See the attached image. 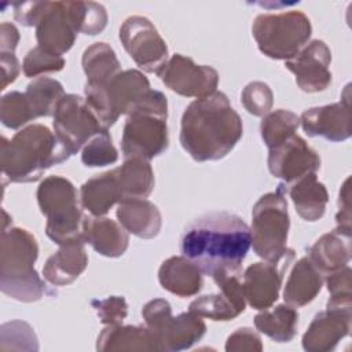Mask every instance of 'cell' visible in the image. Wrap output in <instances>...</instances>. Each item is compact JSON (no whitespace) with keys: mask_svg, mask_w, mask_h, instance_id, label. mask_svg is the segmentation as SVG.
<instances>
[{"mask_svg":"<svg viewBox=\"0 0 352 352\" xmlns=\"http://www.w3.org/2000/svg\"><path fill=\"white\" fill-rule=\"evenodd\" d=\"M250 245L249 226L238 214L226 210L195 217L180 236L182 254L213 282L239 275Z\"/></svg>","mask_w":352,"mask_h":352,"instance_id":"1","label":"cell"},{"mask_svg":"<svg viewBox=\"0 0 352 352\" xmlns=\"http://www.w3.org/2000/svg\"><path fill=\"white\" fill-rule=\"evenodd\" d=\"M242 133V120L221 91L192 100L182 116L180 144L198 162L224 158Z\"/></svg>","mask_w":352,"mask_h":352,"instance_id":"2","label":"cell"},{"mask_svg":"<svg viewBox=\"0 0 352 352\" xmlns=\"http://www.w3.org/2000/svg\"><path fill=\"white\" fill-rule=\"evenodd\" d=\"M72 154L45 125L32 124L18 131L10 140L1 138L0 165L3 177L11 183H32L54 165Z\"/></svg>","mask_w":352,"mask_h":352,"instance_id":"3","label":"cell"},{"mask_svg":"<svg viewBox=\"0 0 352 352\" xmlns=\"http://www.w3.org/2000/svg\"><path fill=\"white\" fill-rule=\"evenodd\" d=\"M38 245L25 228L11 227L1 232L0 289L3 294L22 302H34L45 294V283L37 274L34 263Z\"/></svg>","mask_w":352,"mask_h":352,"instance_id":"4","label":"cell"},{"mask_svg":"<svg viewBox=\"0 0 352 352\" xmlns=\"http://www.w3.org/2000/svg\"><path fill=\"white\" fill-rule=\"evenodd\" d=\"M166 118V96L150 88L126 116L121 138L124 157L148 161L162 154L169 146Z\"/></svg>","mask_w":352,"mask_h":352,"instance_id":"5","label":"cell"},{"mask_svg":"<svg viewBox=\"0 0 352 352\" xmlns=\"http://www.w3.org/2000/svg\"><path fill=\"white\" fill-rule=\"evenodd\" d=\"M37 204L45 216V234L56 245L82 238L84 214L77 190L63 176H48L37 187Z\"/></svg>","mask_w":352,"mask_h":352,"instance_id":"6","label":"cell"},{"mask_svg":"<svg viewBox=\"0 0 352 352\" xmlns=\"http://www.w3.org/2000/svg\"><path fill=\"white\" fill-rule=\"evenodd\" d=\"M285 186L258 198L252 209V248L265 261H279L294 253L287 248L290 219L285 198Z\"/></svg>","mask_w":352,"mask_h":352,"instance_id":"7","label":"cell"},{"mask_svg":"<svg viewBox=\"0 0 352 352\" xmlns=\"http://www.w3.org/2000/svg\"><path fill=\"white\" fill-rule=\"evenodd\" d=\"M252 34L261 54L276 60H289L309 41L312 26L301 11L260 14L252 23Z\"/></svg>","mask_w":352,"mask_h":352,"instance_id":"8","label":"cell"},{"mask_svg":"<svg viewBox=\"0 0 352 352\" xmlns=\"http://www.w3.org/2000/svg\"><path fill=\"white\" fill-rule=\"evenodd\" d=\"M142 316L146 326L157 337L161 351L188 349L206 333V324L199 315L188 309V312L173 316L170 304L164 298L146 302Z\"/></svg>","mask_w":352,"mask_h":352,"instance_id":"9","label":"cell"},{"mask_svg":"<svg viewBox=\"0 0 352 352\" xmlns=\"http://www.w3.org/2000/svg\"><path fill=\"white\" fill-rule=\"evenodd\" d=\"M54 133L73 155L80 151L94 136L106 129L89 110L85 98L65 94L54 111Z\"/></svg>","mask_w":352,"mask_h":352,"instance_id":"10","label":"cell"},{"mask_svg":"<svg viewBox=\"0 0 352 352\" xmlns=\"http://www.w3.org/2000/svg\"><path fill=\"white\" fill-rule=\"evenodd\" d=\"M120 40L133 62L147 73L158 74L169 59L165 40L146 16H128L120 28Z\"/></svg>","mask_w":352,"mask_h":352,"instance_id":"11","label":"cell"},{"mask_svg":"<svg viewBox=\"0 0 352 352\" xmlns=\"http://www.w3.org/2000/svg\"><path fill=\"white\" fill-rule=\"evenodd\" d=\"M161 81L177 95L186 98H205L216 92L219 73L208 65H197L190 56L172 55L158 73Z\"/></svg>","mask_w":352,"mask_h":352,"instance_id":"12","label":"cell"},{"mask_svg":"<svg viewBox=\"0 0 352 352\" xmlns=\"http://www.w3.org/2000/svg\"><path fill=\"white\" fill-rule=\"evenodd\" d=\"M294 253L279 261H260L250 264L241 275L246 304L254 309H267L278 300L282 280Z\"/></svg>","mask_w":352,"mask_h":352,"instance_id":"13","label":"cell"},{"mask_svg":"<svg viewBox=\"0 0 352 352\" xmlns=\"http://www.w3.org/2000/svg\"><path fill=\"white\" fill-rule=\"evenodd\" d=\"M267 164L272 176L292 184L308 173H316L320 168V157L301 136L294 133L270 148Z\"/></svg>","mask_w":352,"mask_h":352,"instance_id":"14","label":"cell"},{"mask_svg":"<svg viewBox=\"0 0 352 352\" xmlns=\"http://www.w3.org/2000/svg\"><path fill=\"white\" fill-rule=\"evenodd\" d=\"M331 52L322 40H312L285 67L296 77L298 88L308 94L322 92L331 84Z\"/></svg>","mask_w":352,"mask_h":352,"instance_id":"15","label":"cell"},{"mask_svg":"<svg viewBox=\"0 0 352 352\" xmlns=\"http://www.w3.org/2000/svg\"><path fill=\"white\" fill-rule=\"evenodd\" d=\"M351 95L349 84L341 100L326 106H316L302 111L300 125L308 136H320L330 142H344L351 138Z\"/></svg>","mask_w":352,"mask_h":352,"instance_id":"16","label":"cell"},{"mask_svg":"<svg viewBox=\"0 0 352 352\" xmlns=\"http://www.w3.org/2000/svg\"><path fill=\"white\" fill-rule=\"evenodd\" d=\"M219 293L205 294L191 301L188 309L201 318L214 322H227L239 316L246 308L241 274L214 282Z\"/></svg>","mask_w":352,"mask_h":352,"instance_id":"17","label":"cell"},{"mask_svg":"<svg viewBox=\"0 0 352 352\" xmlns=\"http://www.w3.org/2000/svg\"><path fill=\"white\" fill-rule=\"evenodd\" d=\"M77 29L70 16L66 1H47L36 25L38 47L56 54H66L77 38Z\"/></svg>","mask_w":352,"mask_h":352,"instance_id":"18","label":"cell"},{"mask_svg":"<svg viewBox=\"0 0 352 352\" xmlns=\"http://www.w3.org/2000/svg\"><path fill=\"white\" fill-rule=\"evenodd\" d=\"M352 311L326 308L315 315L302 336V348L307 352H329L351 331Z\"/></svg>","mask_w":352,"mask_h":352,"instance_id":"19","label":"cell"},{"mask_svg":"<svg viewBox=\"0 0 352 352\" xmlns=\"http://www.w3.org/2000/svg\"><path fill=\"white\" fill-rule=\"evenodd\" d=\"M82 239L95 252L104 257L122 256L129 245L128 231L117 221L103 216H85L82 221Z\"/></svg>","mask_w":352,"mask_h":352,"instance_id":"20","label":"cell"},{"mask_svg":"<svg viewBox=\"0 0 352 352\" xmlns=\"http://www.w3.org/2000/svg\"><path fill=\"white\" fill-rule=\"evenodd\" d=\"M82 238L59 245L56 253L50 256L43 267L44 279L54 286L73 283L87 268L88 254Z\"/></svg>","mask_w":352,"mask_h":352,"instance_id":"21","label":"cell"},{"mask_svg":"<svg viewBox=\"0 0 352 352\" xmlns=\"http://www.w3.org/2000/svg\"><path fill=\"white\" fill-rule=\"evenodd\" d=\"M118 223L142 239L155 238L162 227V216L157 205L146 198H125L116 210Z\"/></svg>","mask_w":352,"mask_h":352,"instance_id":"22","label":"cell"},{"mask_svg":"<svg viewBox=\"0 0 352 352\" xmlns=\"http://www.w3.org/2000/svg\"><path fill=\"white\" fill-rule=\"evenodd\" d=\"M351 235L352 231L336 228L323 234L308 249L307 257L322 275L333 274L348 265L352 253Z\"/></svg>","mask_w":352,"mask_h":352,"instance_id":"23","label":"cell"},{"mask_svg":"<svg viewBox=\"0 0 352 352\" xmlns=\"http://www.w3.org/2000/svg\"><path fill=\"white\" fill-rule=\"evenodd\" d=\"M148 89L150 82L147 77L136 69L120 72L104 85V94L116 118H120L122 114L128 116Z\"/></svg>","mask_w":352,"mask_h":352,"instance_id":"24","label":"cell"},{"mask_svg":"<svg viewBox=\"0 0 352 352\" xmlns=\"http://www.w3.org/2000/svg\"><path fill=\"white\" fill-rule=\"evenodd\" d=\"M158 280L162 289L179 297L195 296L204 285L201 270L183 254L172 256L161 264Z\"/></svg>","mask_w":352,"mask_h":352,"instance_id":"25","label":"cell"},{"mask_svg":"<svg viewBox=\"0 0 352 352\" xmlns=\"http://www.w3.org/2000/svg\"><path fill=\"white\" fill-rule=\"evenodd\" d=\"M98 351H161L154 333L147 326L107 324L96 340Z\"/></svg>","mask_w":352,"mask_h":352,"instance_id":"26","label":"cell"},{"mask_svg":"<svg viewBox=\"0 0 352 352\" xmlns=\"http://www.w3.org/2000/svg\"><path fill=\"white\" fill-rule=\"evenodd\" d=\"M80 201L92 216H104L116 204H120L122 191L116 169L88 179L80 188Z\"/></svg>","mask_w":352,"mask_h":352,"instance_id":"27","label":"cell"},{"mask_svg":"<svg viewBox=\"0 0 352 352\" xmlns=\"http://www.w3.org/2000/svg\"><path fill=\"white\" fill-rule=\"evenodd\" d=\"M323 286V275L305 256L301 257L292 268L283 289L286 304L300 308L315 300Z\"/></svg>","mask_w":352,"mask_h":352,"instance_id":"28","label":"cell"},{"mask_svg":"<svg viewBox=\"0 0 352 352\" xmlns=\"http://www.w3.org/2000/svg\"><path fill=\"white\" fill-rule=\"evenodd\" d=\"M289 194L301 219L316 221L323 217L329 202V192L326 186L318 180L316 173H308L292 183Z\"/></svg>","mask_w":352,"mask_h":352,"instance_id":"29","label":"cell"},{"mask_svg":"<svg viewBox=\"0 0 352 352\" xmlns=\"http://www.w3.org/2000/svg\"><path fill=\"white\" fill-rule=\"evenodd\" d=\"M298 312L289 304L261 309L254 316V327L276 342H290L297 334Z\"/></svg>","mask_w":352,"mask_h":352,"instance_id":"30","label":"cell"},{"mask_svg":"<svg viewBox=\"0 0 352 352\" xmlns=\"http://www.w3.org/2000/svg\"><path fill=\"white\" fill-rule=\"evenodd\" d=\"M81 65L87 76V84L91 85H107L121 72L114 50L102 41L85 48Z\"/></svg>","mask_w":352,"mask_h":352,"instance_id":"31","label":"cell"},{"mask_svg":"<svg viewBox=\"0 0 352 352\" xmlns=\"http://www.w3.org/2000/svg\"><path fill=\"white\" fill-rule=\"evenodd\" d=\"M118 183L125 198H147L155 184L154 172L147 160L125 158L121 166L116 168Z\"/></svg>","mask_w":352,"mask_h":352,"instance_id":"32","label":"cell"},{"mask_svg":"<svg viewBox=\"0 0 352 352\" xmlns=\"http://www.w3.org/2000/svg\"><path fill=\"white\" fill-rule=\"evenodd\" d=\"M23 94L34 118H37L54 116L55 107L65 95V91L63 85L58 80L50 77H37L28 84Z\"/></svg>","mask_w":352,"mask_h":352,"instance_id":"33","label":"cell"},{"mask_svg":"<svg viewBox=\"0 0 352 352\" xmlns=\"http://www.w3.org/2000/svg\"><path fill=\"white\" fill-rule=\"evenodd\" d=\"M298 126L300 117L297 114L290 110L278 109L267 113L263 117L260 124V135L264 144L268 148H272L294 135Z\"/></svg>","mask_w":352,"mask_h":352,"instance_id":"34","label":"cell"},{"mask_svg":"<svg viewBox=\"0 0 352 352\" xmlns=\"http://www.w3.org/2000/svg\"><path fill=\"white\" fill-rule=\"evenodd\" d=\"M70 16L78 33L95 36L104 30L107 12L104 7L95 1H66Z\"/></svg>","mask_w":352,"mask_h":352,"instance_id":"35","label":"cell"},{"mask_svg":"<svg viewBox=\"0 0 352 352\" xmlns=\"http://www.w3.org/2000/svg\"><path fill=\"white\" fill-rule=\"evenodd\" d=\"M0 120L1 124L10 129H19L34 120L23 92L11 91L3 95L0 100Z\"/></svg>","mask_w":352,"mask_h":352,"instance_id":"36","label":"cell"},{"mask_svg":"<svg viewBox=\"0 0 352 352\" xmlns=\"http://www.w3.org/2000/svg\"><path fill=\"white\" fill-rule=\"evenodd\" d=\"M118 160V151L113 144L109 131L100 132L94 136L81 148V161L88 168L107 166Z\"/></svg>","mask_w":352,"mask_h":352,"instance_id":"37","label":"cell"},{"mask_svg":"<svg viewBox=\"0 0 352 352\" xmlns=\"http://www.w3.org/2000/svg\"><path fill=\"white\" fill-rule=\"evenodd\" d=\"M0 349L37 351L38 341L32 326L23 320H11L1 324Z\"/></svg>","mask_w":352,"mask_h":352,"instance_id":"38","label":"cell"},{"mask_svg":"<svg viewBox=\"0 0 352 352\" xmlns=\"http://www.w3.org/2000/svg\"><path fill=\"white\" fill-rule=\"evenodd\" d=\"M352 270L344 268L326 275V286L330 293L326 308L352 311Z\"/></svg>","mask_w":352,"mask_h":352,"instance_id":"39","label":"cell"},{"mask_svg":"<svg viewBox=\"0 0 352 352\" xmlns=\"http://www.w3.org/2000/svg\"><path fill=\"white\" fill-rule=\"evenodd\" d=\"M65 59L62 55L52 54L41 47L32 48L22 62V70L26 77H38L45 73L59 72L65 67Z\"/></svg>","mask_w":352,"mask_h":352,"instance_id":"40","label":"cell"},{"mask_svg":"<svg viewBox=\"0 0 352 352\" xmlns=\"http://www.w3.org/2000/svg\"><path fill=\"white\" fill-rule=\"evenodd\" d=\"M241 102L249 114L264 117L272 109L274 94L265 82L252 81L242 89Z\"/></svg>","mask_w":352,"mask_h":352,"instance_id":"41","label":"cell"},{"mask_svg":"<svg viewBox=\"0 0 352 352\" xmlns=\"http://www.w3.org/2000/svg\"><path fill=\"white\" fill-rule=\"evenodd\" d=\"M92 308L96 311L103 324H120L128 315V304L122 296H110L103 300H92Z\"/></svg>","mask_w":352,"mask_h":352,"instance_id":"42","label":"cell"},{"mask_svg":"<svg viewBox=\"0 0 352 352\" xmlns=\"http://www.w3.org/2000/svg\"><path fill=\"white\" fill-rule=\"evenodd\" d=\"M227 352H260L263 342L257 331L250 327H239L226 341Z\"/></svg>","mask_w":352,"mask_h":352,"instance_id":"43","label":"cell"},{"mask_svg":"<svg viewBox=\"0 0 352 352\" xmlns=\"http://www.w3.org/2000/svg\"><path fill=\"white\" fill-rule=\"evenodd\" d=\"M47 1H28V3H15L14 18L23 26H36Z\"/></svg>","mask_w":352,"mask_h":352,"instance_id":"44","label":"cell"},{"mask_svg":"<svg viewBox=\"0 0 352 352\" xmlns=\"http://www.w3.org/2000/svg\"><path fill=\"white\" fill-rule=\"evenodd\" d=\"M349 182L351 179L346 177L340 188L338 194V212L336 214V221H337V228L351 231V188H349Z\"/></svg>","mask_w":352,"mask_h":352,"instance_id":"45","label":"cell"},{"mask_svg":"<svg viewBox=\"0 0 352 352\" xmlns=\"http://www.w3.org/2000/svg\"><path fill=\"white\" fill-rule=\"evenodd\" d=\"M1 65V88L6 89L8 84L14 82L19 74V62L14 54H0Z\"/></svg>","mask_w":352,"mask_h":352,"instance_id":"46","label":"cell"},{"mask_svg":"<svg viewBox=\"0 0 352 352\" xmlns=\"http://www.w3.org/2000/svg\"><path fill=\"white\" fill-rule=\"evenodd\" d=\"M18 41V29L10 22H3L0 25V54H14Z\"/></svg>","mask_w":352,"mask_h":352,"instance_id":"47","label":"cell"}]
</instances>
